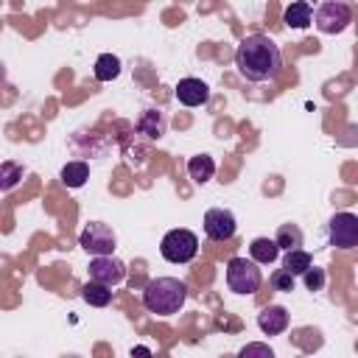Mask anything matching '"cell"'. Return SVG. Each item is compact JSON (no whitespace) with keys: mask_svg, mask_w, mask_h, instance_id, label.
<instances>
[{"mask_svg":"<svg viewBox=\"0 0 358 358\" xmlns=\"http://www.w3.org/2000/svg\"><path fill=\"white\" fill-rule=\"evenodd\" d=\"M235 67L246 81H268L282 67V53L277 42L266 34L246 36L235 50Z\"/></svg>","mask_w":358,"mask_h":358,"instance_id":"6da1fadb","label":"cell"},{"mask_svg":"<svg viewBox=\"0 0 358 358\" xmlns=\"http://www.w3.org/2000/svg\"><path fill=\"white\" fill-rule=\"evenodd\" d=\"M185 299H187V285L176 277H154L143 288V305L148 313H157V316L179 313Z\"/></svg>","mask_w":358,"mask_h":358,"instance_id":"7a4b0ae2","label":"cell"},{"mask_svg":"<svg viewBox=\"0 0 358 358\" xmlns=\"http://www.w3.org/2000/svg\"><path fill=\"white\" fill-rule=\"evenodd\" d=\"M257 266H260L257 260L232 257V260L227 263V285H229V291L243 294V296L255 294V291L260 288V282H263V274H260Z\"/></svg>","mask_w":358,"mask_h":358,"instance_id":"3957f363","label":"cell"},{"mask_svg":"<svg viewBox=\"0 0 358 358\" xmlns=\"http://www.w3.org/2000/svg\"><path fill=\"white\" fill-rule=\"evenodd\" d=\"M199 252V238L190 232V229H171L165 232L162 243H159V255L168 260V263H190Z\"/></svg>","mask_w":358,"mask_h":358,"instance_id":"277c9868","label":"cell"},{"mask_svg":"<svg viewBox=\"0 0 358 358\" xmlns=\"http://www.w3.org/2000/svg\"><path fill=\"white\" fill-rule=\"evenodd\" d=\"M78 246H81L87 255H92V257H98V255H112L115 246H117V235H115V229H112L109 224H103V221H90V224L81 229V235H78Z\"/></svg>","mask_w":358,"mask_h":358,"instance_id":"5b68a950","label":"cell"},{"mask_svg":"<svg viewBox=\"0 0 358 358\" xmlns=\"http://www.w3.org/2000/svg\"><path fill=\"white\" fill-rule=\"evenodd\" d=\"M313 22L322 34H341L352 22V11L344 0H324L313 11Z\"/></svg>","mask_w":358,"mask_h":358,"instance_id":"8992f818","label":"cell"},{"mask_svg":"<svg viewBox=\"0 0 358 358\" xmlns=\"http://www.w3.org/2000/svg\"><path fill=\"white\" fill-rule=\"evenodd\" d=\"M327 241L336 249H355L358 246V215L355 213H336L327 221Z\"/></svg>","mask_w":358,"mask_h":358,"instance_id":"52a82bcc","label":"cell"},{"mask_svg":"<svg viewBox=\"0 0 358 358\" xmlns=\"http://www.w3.org/2000/svg\"><path fill=\"white\" fill-rule=\"evenodd\" d=\"M235 229H238L235 215L227 207H213L204 213V235L210 241H229L235 235Z\"/></svg>","mask_w":358,"mask_h":358,"instance_id":"ba28073f","label":"cell"},{"mask_svg":"<svg viewBox=\"0 0 358 358\" xmlns=\"http://www.w3.org/2000/svg\"><path fill=\"white\" fill-rule=\"evenodd\" d=\"M123 277H126L123 260H117L112 255L92 257V263H90V280H98L103 285H117V282H123Z\"/></svg>","mask_w":358,"mask_h":358,"instance_id":"9c48e42d","label":"cell"},{"mask_svg":"<svg viewBox=\"0 0 358 358\" xmlns=\"http://www.w3.org/2000/svg\"><path fill=\"white\" fill-rule=\"evenodd\" d=\"M210 98V87L201 78H182L176 84V101L185 106H201Z\"/></svg>","mask_w":358,"mask_h":358,"instance_id":"30bf717a","label":"cell"},{"mask_svg":"<svg viewBox=\"0 0 358 358\" xmlns=\"http://www.w3.org/2000/svg\"><path fill=\"white\" fill-rule=\"evenodd\" d=\"M288 310L282 305H266L260 313H257V327L266 333V336H280L285 327H288Z\"/></svg>","mask_w":358,"mask_h":358,"instance_id":"8fae6325","label":"cell"},{"mask_svg":"<svg viewBox=\"0 0 358 358\" xmlns=\"http://www.w3.org/2000/svg\"><path fill=\"white\" fill-rule=\"evenodd\" d=\"M165 115L159 112V109H145L143 115H140V120H137V131L140 134H145V137H151V140H159L162 134H165Z\"/></svg>","mask_w":358,"mask_h":358,"instance_id":"7c38bea8","label":"cell"},{"mask_svg":"<svg viewBox=\"0 0 358 358\" xmlns=\"http://www.w3.org/2000/svg\"><path fill=\"white\" fill-rule=\"evenodd\" d=\"M310 20H313V11H310V3H308V0H294V3L285 8V14H282V22H285L288 28H296V31L308 28Z\"/></svg>","mask_w":358,"mask_h":358,"instance_id":"4fadbf2b","label":"cell"},{"mask_svg":"<svg viewBox=\"0 0 358 358\" xmlns=\"http://www.w3.org/2000/svg\"><path fill=\"white\" fill-rule=\"evenodd\" d=\"M187 173H190L193 182L204 185V182H210L213 173H215V159H213L210 154H196V157L187 159Z\"/></svg>","mask_w":358,"mask_h":358,"instance_id":"5bb4252c","label":"cell"},{"mask_svg":"<svg viewBox=\"0 0 358 358\" xmlns=\"http://www.w3.org/2000/svg\"><path fill=\"white\" fill-rule=\"evenodd\" d=\"M249 255H252V260H257L260 266H266V263H274V260L280 257V246H277V241L255 238V241L249 243Z\"/></svg>","mask_w":358,"mask_h":358,"instance_id":"9a60e30c","label":"cell"},{"mask_svg":"<svg viewBox=\"0 0 358 358\" xmlns=\"http://www.w3.org/2000/svg\"><path fill=\"white\" fill-rule=\"evenodd\" d=\"M112 285H103V282H98V280H90L84 288H81V296H84V302H90V305H95V308H106L109 302H112V291H109Z\"/></svg>","mask_w":358,"mask_h":358,"instance_id":"2e32d148","label":"cell"},{"mask_svg":"<svg viewBox=\"0 0 358 358\" xmlns=\"http://www.w3.org/2000/svg\"><path fill=\"white\" fill-rule=\"evenodd\" d=\"M92 73H95L98 81H112V78L120 76V59L115 53H101L95 59V70Z\"/></svg>","mask_w":358,"mask_h":358,"instance_id":"e0dca14e","label":"cell"},{"mask_svg":"<svg viewBox=\"0 0 358 358\" xmlns=\"http://www.w3.org/2000/svg\"><path fill=\"white\" fill-rule=\"evenodd\" d=\"M277 246L282 252H291V249H302V229L296 224H280L277 227Z\"/></svg>","mask_w":358,"mask_h":358,"instance_id":"ac0fdd59","label":"cell"},{"mask_svg":"<svg viewBox=\"0 0 358 358\" xmlns=\"http://www.w3.org/2000/svg\"><path fill=\"white\" fill-rule=\"evenodd\" d=\"M59 176H62V182H64L67 187H81V185L90 179V165H87V162H67Z\"/></svg>","mask_w":358,"mask_h":358,"instance_id":"d6986e66","label":"cell"},{"mask_svg":"<svg viewBox=\"0 0 358 358\" xmlns=\"http://www.w3.org/2000/svg\"><path fill=\"white\" fill-rule=\"evenodd\" d=\"M282 266H285L291 274H305V271L313 266V260H310V255H308L305 249H291V252H285Z\"/></svg>","mask_w":358,"mask_h":358,"instance_id":"ffe728a7","label":"cell"},{"mask_svg":"<svg viewBox=\"0 0 358 358\" xmlns=\"http://www.w3.org/2000/svg\"><path fill=\"white\" fill-rule=\"evenodd\" d=\"M22 173H25V168L20 165V162H11V159H6L3 165H0V185H3V190H11L20 179H22Z\"/></svg>","mask_w":358,"mask_h":358,"instance_id":"44dd1931","label":"cell"},{"mask_svg":"<svg viewBox=\"0 0 358 358\" xmlns=\"http://www.w3.org/2000/svg\"><path fill=\"white\" fill-rule=\"evenodd\" d=\"M271 285H274V291H285V294H291V291L296 288V274H291V271L282 266V268H277V271L271 274Z\"/></svg>","mask_w":358,"mask_h":358,"instance_id":"7402d4cb","label":"cell"},{"mask_svg":"<svg viewBox=\"0 0 358 358\" xmlns=\"http://www.w3.org/2000/svg\"><path fill=\"white\" fill-rule=\"evenodd\" d=\"M324 268H316V266H310L305 274H302V282H305V288L308 291H322L324 288Z\"/></svg>","mask_w":358,"mask_h":358,"instance_id":"603a6c76","label":"cell"},{"mask_svg":"<svg viewBox=\"0 0 358 358\" xmlns=\"http://www.w3.org/2000/svg\"><path fill=\"white\" fill-rule=\"evenodd\" d=\"M241 355H243V358H252V355L271 358V347H266V344H246V347L241 350Z\"/></svg>","mask_w":358,"mask_h":358,"instance_id":"cb8c5ba5","label":"cell"}]
</instances>
